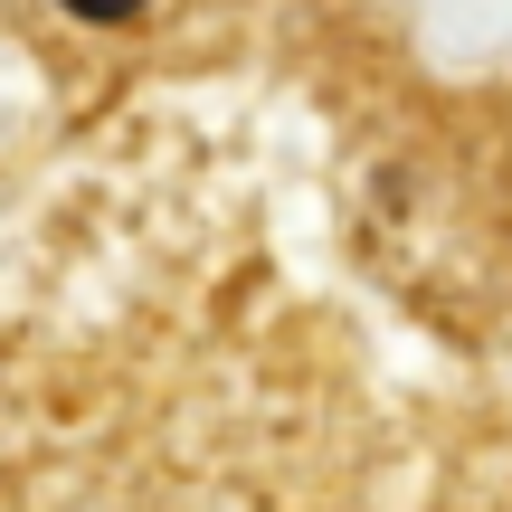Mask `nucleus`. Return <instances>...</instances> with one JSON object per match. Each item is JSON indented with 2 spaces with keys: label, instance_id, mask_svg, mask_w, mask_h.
<instances>
[{
  "label": "nucleus",
  "instance_id": "1",
  "mask_svg": "<svg viewBox=\"0 0 512 512\" xmlns=\"http://www.w3.org/2000/svg\"><path fill=\"white\" fill-rule=\"evenodd\" d=\"M67 19H95V29H124V19H143L152 0H57Z\"/></svg>",
  "mask_w": 512,
  "mask_h": 512
}]
</instances>
